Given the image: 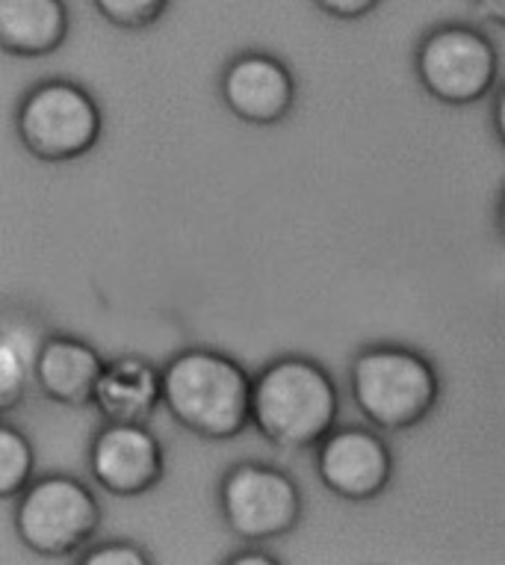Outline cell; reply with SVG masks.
<instances>
[{"label": "cell", "mask_w": 505, "mask_h": 565, "mask_svg": "<svg viewBox=\"0 0 505 565\" xmlns=\"http://www.w3.org/2000/svg\"><path fill=\"white\" fill-rule=\"evenodd\" d=\"M255 376L237 359L207 347L181 350L163 367V406L207 441H228L251 424Z\"/></svg>", "instance_id": "6da1fadb"}, {"label": "cell", "mask_w": 505, "mask_h": 565, "mask_svg": "<svg viewBox=\"0 0 505 565\" xmlns=\"http://www.w3.org/2000/svg\"><path fill=\"white\" fill-rule=\"evenodd\" d=\"M341 415L331 373L308 355H281L255 376L251 424L278 450H313Z\"/></svg>", "instance_id": "7a4b0ae2"}, {"label": "cell", "mask_w": 505, "mask_h": 565, "mask_svg": "<svg viewBox=\"0 0 505 565\" xmlns=\"http://www.w3.org/2000/svg\"><path fill=\"white\" fill-rule=\"evenodd\" d=\"M352 399L376 429L405 433L423 424L441 397V376L423 352L376 343L355 355Z\"/></svg>", "instance_id": "3957f363"}, {"label": "cell", "mask_w": 505, "mask_h": 565, "mask_svg": "<svg viewBox=\"0 0 505 565\" xmlns=\"http://www.w3.org/2000/svg\"><path fill=\"white\" fill-rule=\"evenodd\" d=\"M101 527V503L93 489L68 473H45L19 494L15 533L21 545L47 559L89 547Z\"/></svg>", "instance_id": "277c9868"}, {"label": "cell", "mask_w": 505, "mask_h": 565, "mask_svg": "<svg viewBox=\"0 0 505 565\" xmlns=\"http://www.w3.org/2000/svg\"><path fill=\"white\" fill-rule=\"evenodd\" d=\"M15 130L21 146L45 163H68L98 146L104 130L101 107L80 84L45 81L19 104Z\"/></svg>", "instance_id": "5b68a950"}, {"label": "cell", "mask_w": 505, "mask_h": 565, "mask_svg": "<svg viewBox=\"0 0 505 565\" xmlns=\"http://www.w3.org/2000/svg\"><path fill=\"white\" fill-rule=\"evenodd\" d=\"M499 75L494 42L473 24H441L417 45V81L434 102L468 107L491 95Z\"/></svg>", "instance_id": "8992f818"}, {"label": "cell", "mask_w": 505, "mask_h": 565, "mask_svg": "<svg viewBox=\"0 0 505 565\" xmlns=\"http://www.w3.org/2000/svg\"><path fill=\"white\" fill-rule=\"evenodd\" d=\"M222 519L243 542H269L293 533L302 521L299 482L269 462H237L219 486Z\"/></svg>", "instance_id": "52a82bcc"}, {"label": "cell", "mask_w": 505, "mask_h": 565, "mask_svg": "<svg viewBox=\"0 0 505 565\" xmlns=\"http://www.w3.org/2000/svg\"><path fill=\"white\" fill-rule=\"evenodd\" d=\"M316 477L343 501L367 503L390 486L394 454L373 429H331L316 447Z\"/></svg>", "instance_id": "ba28073f"}, {"label": "cell", "mask_w": 505, "mask_h": 565, "mask_svg": "<svg viewBox=\"0 0 505 565\" xmlns=\"http://www.w3.org/2000/svg\"><path fill=\"white\" fill-rule=\"evenodd\" d=\"M89 471L112 498H139L163 480L165 450L148 424L107 420L89 445Z\"/></svg>", "instance_id": "9c48e42d"}, {"label": "cell", "mask_w": 505, "mask_h": 565, "mask_svg": "<svg viewBox=\"0 0 505 565\" xmlns=\"http://www.w3.org/2000/svg\"><path fill=\"white\" fill-rule=\"evenodd\" d=\"M222 102L246 125H278L296 104L293 72L267 51H246L234 56L219 81Z\"/></svg>", "instance_id": "30bf717a"}, {"label": "cell", "mask_w": 505, "mask_h": 565, "mask_svg": "<svg viewBox=\"0 0 505 565\" xmlns=\"http://www.w3.org/2000/svg\"><path fill=\"white\" fill-rule=\"evenodd\" d=\"M101 352L74 334H47L36 359V382L47 399L60 406H93L104 373Z\"/></svg>", "instance_id": "8fae6325"}, {"label": "cell", "mask_w": 505, "mask_h": 565, "mask_svg": "<svg viewBox=\"0 0 505 565\" xmlns=\"http://www.w3.org/2000/svg\"><path fill=\"white\" fill-rule=\"evenodd\" d=\"M93 406L104 420L151 424L157 408L163 406V371L142 355H116L104 364Z\"/></svg>", "instance_id": "7c38bea8"}, {"label": "cell", "mask_w": 505, "mask_h": 565, "mask_svg": "<svg viewBox=\"0 0 505 565\" xmlns=\"http://www.w3.org/2000/svg\"><path fill=\"white\" fill-rule=\"evenodd\" d=\"M72 15L65 0H0V47L10 56H51L65 45Z\"/></svg>", "instance_id": "4fadbf2b"}, {"label": "cell", "mask_w": 505, "mask_h": 565, "mask_svg": "<svg viewBox=\"0 0 505 565\" xmlns=\"http://www.w3.org/2000/svg\"><path fill=\"white\" fill-rule=\"evenodd\" d=\"M45 338L28 320H7L0 338V408L12 412L28 394L30 380H36V359Z\"/></svg>", "instance_id": "5bb4252c"}, {"label": "cell", "mask_w": 505, "mask_h": 565, "mask_svg": "<svg viewBox=\"0 0 505 565\" xmlns=\"http://www.w3.org/2000/svg\"><path fill=\"white\" fill-rule=\"evenodd\" d=\"M36 468V450L30 438L12 424L0 427V498L15 501L21 491L33 482Z\"/></svg>", "instance_id": "9a60e30c"}, {"label": "cell", "mask_w": 505, "mask_h": 565, "mask_svg": "<svg viewBox=\"0 0 505 565\" xmlns=\"http://www.w3.org/2000/svg\"><path fill=\"white\" fill-rule=\"evenodd\" d=\"M95 10L121 30H148L163 19L172 0H93Z\"/></svg>", "instance_id": "2e32d148"}, {"label": "cell", "mask_w": 505, "mask_h": 565, "mask_svg": "<svg viewBox=\"0 0 505 565\" xmlns=\"http://www.w3.org/2000/svg\"><path fill=\"white\" fill-rule=\"evenodd\" d=\"M83 565H151L154 556L148 554L146 547L128 539H112V542H101V545L86 547V554H80Z\"/></svg>", "instance_id": "e0dca14e"}, {"label": "cell", "mask_w": 505, "mask_h": 565, "mask_svg": "<svg viewBox=\"0 0 505 565\" xmlns=\"http://www.w3.org/2000/svg\"><path fill=\"white\" fill-rule=\"evenodd\" d=\"M313 3H316L325 15H331V19L355 21L369 15L382 0H313Z\"/></svg>", "instance_id": "ac0fdd59"}, {"label": "cell", "mask_w": 505, "mask_h": 565, "mask_svg": "<svg viewBox=\"0 0 505 565\" xmlns=\"http://www.w3.org/2000/svg\"><path fill=\"white\" fill-rule=\"evenodd\" d=\"M281 559L260 547H246V551H237V554L228 556V565H278Z\"/></svg>", "instance_id": "d6986e66"}, {"label": "cell", "mask_w": 505, "mask_h": 565, "mask_svg": "<svg viewBox=\"0 0 505 565\" xmlns=\"http://www.w3.org/2000/svg\"><path fill=\"white\" fill-rule=\"evenodd\" d=\"M473 7L487 24H496V28L505 30V0H473Z\"/></svg>", "instance_id": "ffe728a7"}, {"label": "cell", "mask_w": 505, "mask_h": 565, "mask_svg": "<svg viewBox=\"0 0 505 565\" xmlns=\"http://www.w3.org/2000/svg\"><path fill=\"white\" fill-rule=\"evenodd\" d=\"M494 130H496V139L503 142V149H505V86L499 89V95H496V102H494Z\"/></svg>", "instance_id": "44dd1931"}, {"label": "cell", "mask_w": 505, "mask_h": 565, "mask_svg": "<svg viewBox=\"0 0 505 565\" xmlns=\"http://www.w3.org/2000/svg\"><path fill=\"white\" fill-rule=\"evenodd\" d=\"M496 228H499V234L505 237V190L503 195H499V202H496Z\"/></svg>", "instance_id": "7402d4cb"}]
</instances>
